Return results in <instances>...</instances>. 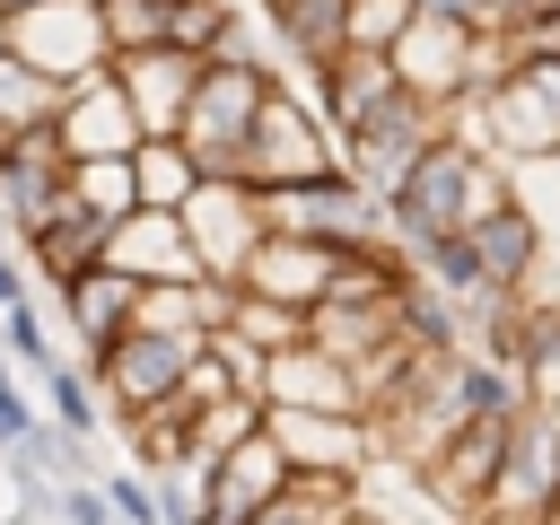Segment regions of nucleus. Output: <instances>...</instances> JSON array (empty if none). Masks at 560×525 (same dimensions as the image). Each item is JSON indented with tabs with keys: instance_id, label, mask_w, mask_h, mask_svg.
<instances>
[{
	"instance_id": "nucleus-1",
	"label": "nucleus",
	"mask_w": 560,
	"mask_h": 525,
	"mask_svg": "<svg viewBox=\"0 0 560 525\" xmlns=\"http://www.w3.org/2000/svg\"><path fill=\"white\" fill-rule=\"evenodd\" d=\"M499 201H516L508 192V166L490 158V149H472V140H429L420 149V166L385 192V236L402 245V254H420V245H438V236H464L481 210H499Z\"/></svg>"
},
{
	"instance_id": "nucleus-2",
	"label": "nucleus",
	"mask_w": 560,
	"mask_h": 525,
	"mask_svg": "<svg viewBox=\"0 0 560 525\" xmlns=\"http://www.w3.org/2000/svg\"><path fill=\"white\" fill-rule=\"evenodd\" d=\"M446 131L455 140H472V149H490L499 166H534V158H560V61H516L499 88H481V96H464L455 114H446Z\"/></svg>"
},
{
	"instance_id": "nucleus-3",
	"label": "nucleus",
	"mask_w": 560,
	"mask_h": 525,
	"mask_svg": "<svg viewBox=\"0 0 560 525\" xmlns=\"http://www.w3.org/2000/svg\"><path fill=\"white\" fill-rule=\"evenodd\" d=\"M271 79H280L271 61H201L192 105H184V131H175L201 175H228V184H236V158H245V140H254V114H262Z\"/></svg>"
},
{
	"instance_id": "nucleus-4",
	"label": "nucleus",
	"mask_w": 560,
	"mask_h": 525,
	"mask_svg": "<svg viewBox=\"0 0 560 525\" xmlns=\"http://www.w3.org/2000/svg\"><path fill=\"white\" fill-rule=\"evenodd\" d=\"M210 341H192V332H149V324H131L88 376H96V394H105V420L114 429H140L149 411H166L175 394H184V376H192V359H201Z\"/></svg>"
},
{
	"instance_id": "nucleus-5",
	"label": "nucleus",
	"mask_w": 560,
	"mask_h": 525,
	"mask_svg": "<svg viewBox=\"0 0 560 525\" xmlns=\"http://www.w3.org/2000/svg\"><path fill=\"white\" fill-rule=\"evenodd\" d=\"M324 166H341V149H332V131H324L315 96H298V88L271 79V96H262V114H254V140H245V158H236V184L280 192V184H306V175H324Z\"/></svg>"
},
{
	"instance_id": "nucleus-6",
	"label": "nucleus",
	"mask_w": 560,
	"mask_h": 525,
	"mask_svg": "<svg viewBox=\"0 0 560 525\" xmlns=\"http://www.w3.org/2000/svg\"><path fill=\"white\" fill-rule=\"evenodd\" d=\"M0 44L44 79V88H79L96 70H114V44H105V18L96 0H35L0 26Z\"/></svg>"
},
{
	"instance_id": "nucleus-7",
	"label": "nucleus",
	"mask_w": 560,
	"mask_h": 525,
	"mask_svg": "<svg viewBox=\"0 0 560 525\" xmlns=\"http://www.w3.org/2000/svg\"><path fill=\"white\" fill-rule=\"evenodd\" d=\"M262 219H271L280 236H315V245H341V254H350V245H385V201H376L368 184H350L341 166L262 192Z\"/></svg>"
},
{
	"instance_id": "nucleus-8",
	"label": "nucleus",
	"mask_w": 560,
	"mask_h": 525,
	"mask_svg": "<svg viewBox=\"0 0 560 525\" xmlns=\"http://www.w3.org/2000/svg\"><path fill=\"white\" fill-rule=\"evenodd\" d=\"M429 140H446V114L394 88V96H385L368 122H350L332 149H341V175H350V184H368V192L385 201V192H394V184L420 166V149H429Z\"/></svg>"
},
{
	"instance_id": "nucleus-9",
	"label": "nucleus",
	"mask_w": 560,
	"mask_h": 525,
	"mask_svg": "<svg viewBox=\"0 0 560 525\" xmlns=\"http://www.w3.org/2000/svg\"><path fill=\"white\" fill-rule=\"evenodd\" d=\"M560 516V420L525 411L508 429V455H499V481L481 499L472 525H551Z\"/></svg>"
},
{
	"instance_id": "nucleus-10",
	"label": "nucleus",
	"mask_w": 560,
	"mask_h": 525,
	"mask_svg": "<svg viewBox=\"0 0 560 525\" xmlns=\"http://www.w3.org/2000/svg\"><path fill=\"white\" fill-rule=\"evenodd\" d=\"M184 219V236H192V262H201V280H219V289H236V271H245V254L262 245V192L254 184H228V175H201V192L175 210Z\"/></svg>"
},
{
	"instance_id": "nucleus-11",
	"label": "nucleus",
	"mask_w": 560,
	"mask_h": 525,
	"mask_svg": "<svg viewBox=\"0 0 560 525\" xmlns=\"http://www.w3.org/2000/svg\"><path fill=\"white\" fill-rule=\"evenodd\" d=\"M61 210H70V158H61V140H52V122L0 140V228L26 245V236L52 228Z\"/></svg>"
},
{
	"instance_id": "nucleus-12",
	"label": "nucleus",
	"mask_w": 560,
	"mask_h": 525,
	"mask_svg": "<svg viewBox=\"0 0 560 525\" xmlns=\"http://www.w3.org/2000/svg\"><path fill=\"white\" fill-rule=\"evenodd\" d=\"M385 61H394V88L420 96V105H438V114H455L472 96V26H446V18L411 9V26L394 35Z\"/></svg>"
},
{
	"instance_id": "nucleus-13",
	"label": "nucleus",
	"mask_w": 560,
	"mask_h": 525,
	"mask_svg": "<svg viewBox=\"0 0 560 525\" xmlns=\"http://www.w3.org/2000/svg\"><path fill=\"white\" fill-rule=\"evenodd\" d=\"M271 446L289 455L298 481H359L376 464V438L368 420H341V411H262Z\"/></svg>"
},
{
	"instance_id": "nucleus-14",
	"label": "nucleus",
	"mask_w": 560,
	"mask_h": 525,
	"mask_svg": "<svg viewBox=\"0 0 560 525\" xmlns=\"http://www.w3.org/2000/svg\"><path fill=\"white\" fill-rule=\"evenodd\" d=\"M350 254H359V245H350ZM332 271H341V245H315V236H280V228H262V245L245 254L236 289H245V298H271V306H298V315H315V306H324V289H332Z\"/></svg>"
},
{
	"instance_id": "nucleus-15",
	"label": "nucleus",
	"mask_w": 560,
	"mask_h": 525,
	"mask_svg": "<svg viewBox=\"0 0 560 525\" xmlns=\"http://www.w3.org/2000/svg\"><path fill=\"white\" fill-rule=\"evenodd\" d=\"M52 140H61V158H70V166H88V158H131V149H140V114H131V96L114 88V70H96V79L61 88Z\"/></svg>"
},
{
	"instance_id": "nucleus-16",
	"label": "nucleus",
	"mask_w": 560,
	"mask_h": 525,
	"mask_svg": "<svg viewBox=\"0 0 560 525\" xmlns=\"http://www.w3.org/2000/svg\"><path fill=\"white\" fill-rule=\"evenodd\" d=\"M105 271H122V280H140V289H192V280H201L192 236H184L175 210H131V219H114V228H105Z\"/></svg>"
},
{
	"instance_id": "nucleus-17",
	"label": "nucleus",
	"mask_w": 560,
	"mask_h": 525,
	"mask_svg": "<svg viewBox=\"0 0 560 525\" xmlns=\"http://www.w3.org/2000/svg\"><path fill=\"white\" fill-rule=\"evenodd\" d=\"M52 315H61V332H70V359L79 368H96L131 324H140V280H122V271H79L70 289H52Z\"/></svg>"
},
{
	"instance_id": "nucleus-18",
	"label": "nucleus",
	"mask_w": 560,
	"mask_h": 525,
	"mask_svg": "<svg viewBox=\"0 0 560 525\" xmlns=\"http://www.w3.org/2000/svg\"><path fill=\"white\" fill-rule=\"evenodd\" d=\"M508 429L516 420H472V429H455L429 464H420V490L446 508V516H481V499H490V481H499V455H508Z\"/></svg>"
},
{
	"instance_id": "nucleus-19",
	"label": "nucleus",
	"mask_w": 560,
	"mask_h": 525,
	"mask_svg": "<svg viewBox=\"0 0 560 525\" xmlns=\"http://www.w3.org/2000/svg\"><path fill=\"white\" fill-rule=\"evenodd\" d=\"M192 79H201V61H192V52H175V44H158V52H122V61H114V88L131 96L140 140H175V131H184Z\"/></svg>"
},
{
	"instance_id": "nucleus-20",
	"label": "nucleus",
	"mask_w": 560,
	"mask_h": 525,
	"mask_svg": "<svg viewBox=\"0 0 560 525\" xmlns=\"http://www.w3.org/2000/svg\"><path fill=\"white\" fill-rule=\"evenodd\" d=\"M262 411H341V420H368L359 411V376L341 359H324L315 341H298V350H280L262 368Z\"/></svg>"
},
{
	"instance_id": "nucleus-21",
	"label": "nucleus",
	"mask_w": 560,
	"mask_h": 525,
	"mask_svg": "<svg viewBox=\"0 0 560 525\" xmlns=\"http://www.w3.org/2000/svg\"><path fill=\"white\" fill-rule=\"evenodd\" d=\"M464 245H472V262H481L490 289L525 298V280H534V262H542V219H534L525 201H499V210H481V219L464 228Z\"/></svg>"
},
{
	"instance_id": "nucleus-22",
	"label": "nucleus",
	"mask_w": 560,
	"mask_h": 525,
	"mask_svg": "<svg viewBox=\"0 0 560 525\" xmlns=\"http://www.w3.org/2000/svg\"><path fill=\"white\" fill-rule=\"evenodd\" d=\"M262 18H271V35H280V52L315 79V70H332L341 52H350V0H254Z\"/></svg>"
},
{
	"instance_id": "nucleus-23",
	"label": "nucleus",
	"mask_w": 560,
	"mask_h": 525,
	"mask_svg": "<svg viewBox=\"0 0 560 525\" xmlns=\"http://www.w3.org/2000/svg\"><path fill=\"white\" fill-rule=\"evenodd\" d=\"M385 96H394V61H385V52H341L332 70H315V114H324L332 140H341L350 122H368Z\"/></svg>"
},
{
	"instance_id": "nucleus-24",
	"label": "nucleus",
	"mask_w": 560,
	"mask_h": 525,
	"mask_svg": "<svg viewBox=\"0 0 560 525\" xmlns=\"http://www.w3.org/2000/svg\"><path fill=\"white\" fill-rule=\"evenodd\" d=\"M18 262H26V280H44V289H70L79 271H96V262H105V228H96L88 210H61L52 228H35V236L18 245Z\"/></svg>"
},
{
	"instance_id": "nucleus-25",
	"label": "nucleus",
	"mask_w": 560,
	"mask_h": 525,
	"mask_svg": "<svg viewBox=\"0 0 560 525\" xmlns=\"http://www.w3.org/2000/svg\"><path fill=\"white\" fill-rule=\"evenodd\" d=\"M131 184H140V210H184L201 192V166L184 140H140L131 149Z\"/></svg>"
},
{
	"instance_id": "nucleus-26",
	"label": "nucleus",
	"mask_w": 560,
	"mask_h": 525,
	"mask_svg": "<svg viewBox=\"0 0 560 525\" xmlns=\"http://www.w3.org/2000/svg\"><path fill=\"white\" fill-rule=\"evenodd\" d=\"M210 341H245L254 359H280V350H298V341H306V315H298V306H271V298H245V289H236V298H228V324H219Z\"/></svg>"
},
{
	"instance_id": "nucleus-27",
	"label": "nucleus",
	"mask_w": 560,
	"mask_h": 525,
	"mask_svg": "<svg viewBox=\"0 0 560 525\" xmlns=\"http://www.w3.org/2000/svg\"><path fill=\"white\" fill-rule=\"evenodd\" d=\"M446 385H455V411H464V420H525V394H516V376H508L499 359H481V350H455Z\"/></svg>"
},
{
	"instance_id": "nucleus-28",
	"label": "nucleus",
	"mask_w": 560,
	"mask_h": 525,
	"mask_svg": "<svg viewBox=\"0 0 560 525\" xmlns=\"http://www.w3.org/2000/svg\"><path fill=\"white\" fill-rule=\"evenodd\" d=\"M44 420H52L61 438L96 446V429H105V394H96V376H88L79 359H61V368L44 376Z\"/></svg>"
},
{
	"instance_id": "nucleus-29",
	"label": "nucleus",
	"mask_w": 560,
	"mask_h": 525,
	"mask_svg": "<svg viewBox=\"0 0 560 525\" xmlns=\"http://www.w3.org/2000/svg\"><path fill=\"white\" fill-rule=\"evenodd\" d=\"M359 481H289L254 525H359Z\"/></svg>"
},
{
	"instance_id": "nucleus-30",
	"label": "nucleus",
	"mask_w": 560,
	"mask_h": 525,
	"mask_svg": "<svg viewBox=\"0 0 560 525\" xmlns=\"http://www.w3.org/2000/svg\"><path fill=\"white\" fill-rule=\"evenodd\" d=\"M70 210H88L96 228H114V219H131V210H140V184H131V158H88V166H70Z\"/></svg>"
},
{
	"instance_id": "nucleus-31",
	"label": "nucleus",
	"mask_w": 560,
	"mask_h": 525,
	"mask_svg": "<svg viewBox=\"0 0 560 525\" xmlns=\"http://www.w3.org/2000/svg\"><path fill=\"white\" fill-rule=\"evenodd\" d=\"M61 114V88H44L9 44H0V140H18V131H44Z\"/></svg>"
},
{
	"instance_id": "nucleus-32",
	"label": "nucleus",
	"mask_w": 560,
	"mask_h": 525,
	"mask_svg": "<svg viewBox=\"0 0 560 525\" xmlns=\"http://www.w3.org/2000/svg\"><path fill=\"white\" fill-rule=\"evenodd\" d=\"M0 359H9V368H26V376H52L70 350L52 341V315L26 298V306H9V315H0Z\"/></svg>"
},
{
	"instance_id": "nucleus-33",
	"label": "nucleus",
	"mask_w": 560,
	"mask_h": 525,
	"mask_svg": "<svg viewBox=\"0 0 560 525\" xmlns=\"http://www.w3.org/2000/svg\"><path fill=\"white\" fill-rule=\"evenodd\" d=\"M402 26H411V0H350V52H394Z\"/></svg>"
},
{
	"instance_id": "nucleus-34",
	"label": "nucleus",
	"mask_w": 560,
	"mask_h": 525,
	"mask_svg": "<svg viewBox=\"0 0 560 525\" xmlns=\"http://www.w3.org/2000/svg\"><path fill=\"white\" fill-rule=\"evenodd\" d=\"M96 490H105V508H114V525H158V490H149V472H131V464H114V472H96Z\"/></svg>"
},
{
	"instance_id": "nucleus-35",
	"label": "nucleus",
	"mask_w": 560,
	"mask_h": 525,
	"mask_svg": "<svg viewBox=\"0 0 560 525\" xmlns=\"http://www.w3.org/2000/svg\"><path fill=\"white\" fill-rule=\"evenodd\" d=\"M35 420H44V402H35V394H26V376L0 359V455H9V446H18Z\"/></svg>"
},
{
	"instance_id": "nucleus-36",
	"label": "nucleus",
	"mask_w": 560,
	"mask_h": 525,
	"mask_svg": "<svg viewBox=\"0 0 560 525\" xmlns=\"http://www.w3.org/2000/svg\"><path fill=\"white\" fill-rule=\"evenodd\" d=\"M52 525H114V508H105L96 481H61L52 490Z\"/></svg>"
},
{
	"instance_id": "nucleus-37",
	"label": "nucleus",
	"mask_w": 560,
	"mask_h": 525,
	"mask_svg": "<svg viewBox=\"0 0 560 525\" xmlns=\"http://www.w3.org/2000/svg\"><path fill=\"white\" fill-rule=\"evenodd\" d=\"M411 9H420V18H446V26H472V35L499 26V0H411Z\"/></svg>"
},
{
	"instance_id": "nucleus-38",
	"label": "nucleus",
	"mask_w": 560,
	"mask_h": 525,
	"mask_svg": "<svg viewBox=\"0 0 560 525\" xmlns=\"http://www.w3.org/2000/svg\"><path fill=\"white\" fill-rule=\"evenodd\" d=\"M26 298H35L26 262H18V254H0V315H9V306H26Z\"/></svg>"
},
{
	"instance_id": "nucleus-39",
	"label": "nucleus",
	"mask_w": 560,
	"mask_h": 525,
	"mask_svg": "<svg viewBox=\"0 0 560 525\" xmlns=\"http://www.w3.org/2000/svg\"><path fill=\"white\" fill-rule=\"evenodd\" d=\"M560 0H499V26H516V18H551Z\"/></svg>"
},
{
	"instance_id": "nucleus-40",
	"label": "nucleus",
	"mask_w": 560,
	"mask_h": 525,
	"mask_svg": "<svg viewBox=\"0 0 560 525\" xmlns=\"http://www.w3.org/2000/svg\"><path fill=\"white\" fill-rule=\"evenodd\" d=\"M18 9H35V0H0V26H9V18H18Z\"/></svg>"
},
{
	"instance_id": "nucleus-41",
	"label": "nucleus",
	"mask_w": 560,
	"mask_h": 525,
	"mask_svg": "<svg viewBox=\"0 0 560 525\" xmlns=\"http://www.w3.org/2000/svg\"><path fill=\"white\" fill-rule=\"evenodd\" d=\"M359 525H376V516H359Z\"/></svg>"
}]
</instances>
